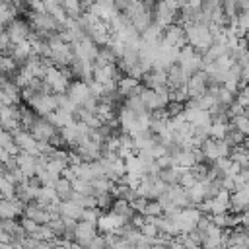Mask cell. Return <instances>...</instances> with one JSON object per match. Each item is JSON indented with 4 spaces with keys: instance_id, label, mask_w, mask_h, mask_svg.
<instances>
[{
    "instance_id": "6da1fadb",
    "label": "cell",
    "mask_w": 249,
    "mask_h": 249,
    "mask_svg": "<svg viewBox=\"0 0 249 249\" xmlns=\"http://www.w3.org/2000/svg\"><path fill=\"white\" fill-rule=\"evenodd\" d=\"M6 33L12 41V45H19V43H25L31 39L33 35V29L27 21H21V19H14L6 25Z\"/></svg>"
},
{
    "instance_id": "7a4b0ae2",
    "label": "cell",
    "mask_w": 249,
    "mask_h": 249,
    "mask_svg": "<svg viewBox=\"0 0 249 249\" xmlns=\"http://www.w3.org/2000/svg\"><path fill=\"white\" fill-rule=\"evenodd\" d=\"M66 95H68V99H70L76 107H82V105L91 97V93H89V86H88L86 82H80V80H76V82L70 84Z\"/></svg>"
},
{
    "instance_id": "3957f363",
    "label": "cell",
    "mask_w": 249,
    "mask_h": 249,
    "mask_svg": "<svg viewBox=\"0 0 249 249\" xmlns=\"http://www.w3.org/2000/svg\"><path fill=\"white\" fill-rule=\"evenodd\" d=\"M163 41L171 47H177V49H183L187 47V37H185V27L179 25V23H171L169 27H165L163 31Z\"/></svg>"
},
{
    "instance_id": "277c9868",
    "label": "cell",
    "mask_w": 249,
    "mask_h": 249,
    "mask_svg": "<svg viewBox=\"0 0 249 249\" xmlns=\"http://www.w3.org/2000/svg\"><path fill=\"white\" fill-rule=\"evenodd\" d=\"M208 91V76L206 72H196L189 82H187V93H189V99H195V97H200Z\"/></svg>"
},
{
    "instance_id": "5b68a950",
    "label": "cell",
    "mask_w": 249,
    "mask_h": 249,
    "mask_svg": "<svg viewBox=\"0 0 249 249\" xmlns=\"http://www.w3.org/2000/svg\"><path fill=\"white\" fill-rule=\"evenodd\" d=\"M97 226L95 224H88V222H78L76 226V243L88 247L95 237H97Z\"/></svg>"
},
{
    "instance_id": "8992f818",
    "label": "cell",
    "mask_w": 249,
    "mask_h": 249,
    "mask_svg": "<svg viewBox=\"0 0 249 249\" xmlns=\"http://www.w3.org/2000/svg\"><path fill=\"white\" fill-rule=\"evenodd\" d=\"M142 86L148 88V89H163V88H169L167 86V74L152 70V72H148L142 78Z\"/></svg>"
},
{
    "instance_id": "52a82bcc",
    "label": "cell",
    "mask_w": 249,
    "mask_h": 249,
    "mask_svg": "<svg viewBox=\"0 0 249 249\" xmlns=\"http://www.w3.org/2000/svg\"><path fill=\"white\" fill-rule=\"evenodd\" d=\"M249 241V230L237 226L233 230H228V247H237V245H247Z\"/></svg>"
},
{
    "instance_id": "ba28073f",
    "label": "cell",
    "mask_w": 249,
    "mask_h": 249,
    "mask_svg": "<svg viewBox=\"0 0 249 249\" xmlns=\"http://www.w3.org/2000/svg\"><path fill=\"white\" fill-rule=\"evenodd\" d=\"M167 195L171 196L173 204L179 206V208H187L189 206V200H187V191L181 187V185H173V187H167Z\"/></svg>"
},
{
    "instance_id": "9c48e42d",
    "label": "cell",
    "mask_w": 249,
    "mask_h": 249,
    "mask_svg": "<svg viewBox=\"0 0 249 249\" xmlns=\"http://www.w3.org/2000/svg\"><path fill=\"white\" fill-rule=\"evenodd\" d=\"M183 167H171V169H165L160 173V179L167 185V187H173V185H179L181 181V175H183Z\"/></svg>"
},
{
    "instance_id": "30bf717a",
    "label": "cell",
    "mask_w": 249,
    "mask_h": 249,
    "mask_svg": "<svg viewBox=\"0 0 249 249\" xmlns=\"http://www.w3.org/2000/svg\"><path fill=\"white\" fill-rule=\"evenodd\" d=\"M53 189H54V193H56V196H58L60 200H68V198L72 196V193H74L72 183H70V181H66V179H62V177L54 181Z\"/></svg>"
},
{
    "instance_id": "8fae6325",
    "label": "cell",
    "mask_w": 249,
    "mask_h": 249,
    "mask_svg": "<svg viewBox=\"0 0 249 249\" xmlns=\"http://www.w3.org/2000/svg\"><path fill=\"white\" fill-rule=\"evenodd\" d=\"M245 138H247V136H243L239 130H235V128L230 124V130H228V134H226V138H224V140H226L231 148H235V146H241Z\"/></svg>"
},
{
    "instance_id": "7c38bea8",
    "label": "cell",
    "mask_w": 249,
    "mask_h": 249,
    "mask_svg": "<svg viewBox=\"0 0 249 249\" xmlns=\"http://www.w3.org/2000/svg\"><path fill=\"white\" fill-rule=\"evenodd\" d=\"M230 124L235 128V130H239L243 136H249V119L245 117V115H239V117H233L231 121H230Z\"/></svg>"
},
{
    "instance_id": "4fadbf2b",
    "label": "cell",
    "mask_w": 249,
    "mask_h": 249,
    "mask_svg": "<svg viewBox=\"0 0 249 249\" xmlns=\"http://www.w3.org/2000/svg\"><path fill=\"white\" fill-rule=\"evenodd\" d=\"M142 216H146V218H158V216H163V210H161V206H160L158 200H148Z\"/></svg>"
},
{
    "instance_id": "5bb4252c",
    "label": "cell",
    "mask_w": 249,
    "mask_h": 249,
    "mask_svg": "<svg viewBox=\"0 0 249 249\" xmlns=\"http://www.w3.org/2000/svg\"><path fill=\"white\" fill-rule=\"evenodd\" d=\"M228 130H230V124H216V123H212V126H210V138L212 140H224L226 134H228Z\"/></svg>"
},
{
    "instance_id": "9a60e30c",
    "label": "cell",
    "mask_w": 249,
    "mask_h": 249,
    "mask_svg": "<svg viewBox=\"0 0 249 249\" xmlns=\"http://www.w3.org/2000/svg\"><path fill=\"white\" fill-rule=\"evenodd\" d=\"M101 210L99 208H84V214H82V222H88V224H95L97 226V220L101 218Z\"/></svg>"
},
{
    "instance_id": "2e32d148",
    "label": "cell",
    "mask_w": 249,
    "mask_h": 249,
    "mask_svg": "<svg viewBox=\"0 0 249 249\" xmlns=\"http://www.w3.org/2000/svg\"><path fill=\"white\" fill-rule=\"evenodd\" d=\"M140 233H142L144 237H148V239H156V237L160 235V230L156 228V224H154V222H150V220L146 218V224L140 228Z\"/></svg>"
},
{
    "instance_id": "e0dca14e",
    "label": "cell",
    "mask_w": 249,
    "mask_h": 249,
    "mask_svg": "<svg viewBox=\"0 0 249 249\" xmlns=\"http://www.w3.org/2000/svg\"><path fill=\"white\" fill-rule=\"evenodd\" d=\"M179 185L185 189V191H189V189H193L195 185H196V179H195V175L191 173V169H185L183 171V175H181V181H179Z\"/></svg>"
},
{
    "instance_id": "ac0fdd59",
    "label": "cell",
    "mask_w": 249,
    "mask_h": 249,
    "mask_svg": "<svg viewBox=\"0 0 249 249\" xmlns=\"http://www.w3.org/2000/svg\"><path fill=\"white\" fill-rule=\"evenodd\" d=\"M235 101L245 109L247 105H249V86H245V88H241L239 91H237V95H235Z\"/></svg>"
},
{
    "instance_id": "d6986e66",
    "label": "cell",
    "mask_w": 249,
    "mask_h": 249,
    "mask_svg": "<svg viewBox=\"0 0 249 249\" xmlns=\"http://www.w3.org/2000/svg\"><path fill=\"white\" fill-rule=\"evenodd\" d=\"M156 161H158V165L161 167V171L175 167V161H173V158H171L169 154H167V156H163V158H160V160H156Z\"/></svg>"
},
{
    "instance_id": "ffe728a7",
    "label": "cell",
    "mask_w": 249,
    "mask_h": 249,
    "mask_svg": "<svg viewBox=\"0 0 249 249\" xmlns=\"http://www.w3.org/2000/svg\"><path fill=\"white\" fill-rule=\"evenodd\" d=\"M239 226L245 228V230H249V210H245V212L239 214Z\"/></svg>"
},
{
    "instance_id": "44dd1931",
    "label": "cell",
    "mask_w": 249,
    "mask_h": 249,
    "mask_svg": "<svg viewBox=\"0 0 249 249\" xmlns=\"http://www.w3.org/2000/svg\"><path fill=\"white\" fill-rule=\"evenodd\" d=\"M152 249H171V247H165V245H154Z\"/></svg>"
}]
</instances>
